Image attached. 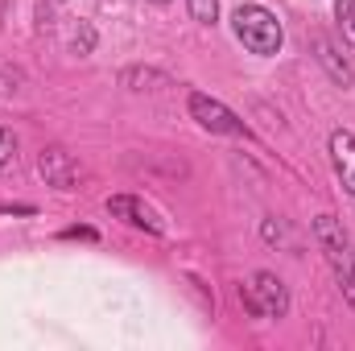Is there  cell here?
Masks as SVG:
<instances>
[{"mask_svg":"<svg viewBox=\"0 0 355 351\" xmlns=\"http://www.w3.org/2000/svg\"><path fill=\"white\" fill-rule=\"evenodd\" d=\"M190 4V17L198 21V25H215V17H219V0H186Z\"/></svg>","mask_w":355,"mask_h":351,"instance_id":"obj_12","label":"cell"},{"mask_svg":"<svg viewBox=\"0 0 355 351\" xmlns=\"http://www.w3.org/2000/svg\"><path fill=\"white\" fill-rule=\"evenodd\" d=\"M17 162V137L12 128H0V170H8Z\"/></svg>","mask_w":355,"mask_h":351,"instance_id":"obj_13","label":"cell"},{"mask_svg":"<svg viewBox=\"0 0 355 351\" xmlns=\"http://www.w3.org/2000/svg\"><path fill=\"white\" fill-rule=\"evenodd\" d=\"M331 166H335V178L343 182V190L355 198V132L352 128H335L331 132Z\"/></svg>","mask_w":355,"mask_h":351,"instance_id":"obj_6","label":"cell"},{"mask_svg":"<svg viewBox=\"0 0 355 351\" xmlns=\"http://www.w3.org/2000/svg\"><path fill=\"white\" fill-rule=\"evenodd\" d=\"M107 211H112L116 219L132 223V228H145V232L162 236V223H157V215H153V211H149L141 198H132V194H112V198H107Z\"/></svg>","mask_w":355,"mask_h":351,"instance_id":"obj_8","label":"cell"},{"mask_svg":"<svg viewBox=\"0 0 355 351\" xmlns=\"http://www.w3.org/2000/svg\"><path fill=\"white\" fill-rule=\"evenodd\" d=\"M37 174L46 186H54V190H75V182H79V162L62 149V145H46L42 153H37Z\"/></svg>","mask_w":355,"mask_h":351,"instance_id":"obj_5","label":"cell"},{"mask_svg":"<svg viewBox=\"0 0 355 351\" xmlns=\"http://www.w3.org/2000/svg\"><path fill=\"white\" fill-rule=\"evenodd\" d=\"M240 302L252 318H285L289 314V289L277 273H252L248 285H240Z\"/></svg>","mask_w":355,"mask_h":351,"instance_id":"obj_3","label":"cell"},{"mask_svg":"<svg viewBox=\"0 0 355 351\" xmlns=\"http://www.w3.org/2000/svg\"><path fill=\"white\" fill-rule=\"evenodd\" d=\"M186 108H190V116H194L207 132H219V137H248V124H244L223 99H215V95H207V91H190Z\"/></svg>","mask_w":355,"mask_h":351,"instance_id":"obj_4","label":"cell"},{"mask_svg":"<svg viewBox=\"0 0 355 351\" xmlns=\"http://www.w3.org/2000/svg\"><path fill=\"white\" fill-rule=\"evenodd\" d=\"M335 21H339L347 46H355V0H335Z\"/></svg>","mask_w":355,"mask_h":351,"instance_id":"obj_10","label":"cell"},{"mask_svg":"<svg viewBox=\"0 0 355 351\" xmlns=\"http://www.w3.org/2000/svg\"><path fill=\"white\" fill-rule=\"evenodd\" d=\"M21 87H25V71L12 62H0V95H17Z\"/></svg>","mask_w":355,"mask_h":351,"instance_id":"obj_11","label":"cell"},{"mask_svg":"<svg viewBox=\"0 0 355 351\" xmlns=\"http://www.w3.org/2000/svg\"><path fill=\"white\" fill-rule=\"evenodd\" d=\"M314 240H318L322 257L331 264V273H335L347 306L355 310V248H352V240H347V232H343V223L335 215H318L314 219Z\"/></svg>","mask_w":355,"mask_h":351,"instance_id":"obj_1","label":"cell"},{"mask_svg":"<svg viewBox=\"0 0 355 351\" xmlns=\"http://www.w3.org/2000/svg\"><path fill=\"white\" fill-rule=\"evenodd\" d=\"M314 58H318V67L331 75V83H335V87H352V83H355L352 62L339 54V46H335L327 33H314Z\"/></svg>","mask_w":355,"mask_h":351,"instance_id":"obj_7","label":"cell"},{"mask_svg":"<svg viewBox=\"0 0 355 351\" xmlns=\"http://www.w3.org/2000/svg\"><path fill=\"white\" fill-rule=\"evenodd\" d=\"M261 236H265L268 244H277V240H285V228H281L277 219H265V223H261Z\"/></svg>","mask_w":355,"mask_h":351,"instance_id":"obj_14","label":"cell"},{"mask_svg":"<svg viewBox=\"0 0 355 351\" xmlns=\"http://www.w3.org/2000/svg\"><path fill=\"white\" fill-rule=\"evenodd\" d=\"M120 83L132 91H145V87H166L170 79L162 75V71H149V67H128L124 75H120Z\"/></svg>","mask_w":355,"mask_h":351,"instance_id":"obj_9","label":"cell"},{"mask_svg":"<svg viewBox=\"0 0 355 351\" xmlns=\"http://www.w3.org/2000/svg\"><path fill=\"white\" fill-rule=\"evenodd\" d=\"M232 29H236L240 46H244L248 54H261V58H272V54L281 50V42H285L281 21L268 12L265 4H240V8L232 12Z\"/></svg>","mask_w":355,"mask_h":351,"instance_id":"obj_2","label":"cell"},{"mask_svg":"<svg viewBox=\"0 0 355 351\" xmlns=\"http://www.w3.org/2000/svg\"><path fill=\"white\" fill-rule=\"evenodd\" d=\"M62 240H99V236H95V228H67Z\"/></svg>","mask_w":355,"mask_h":351,"instance_id":"obj_16","label":"cell"},{"mask_svg":"<svg viewBox=\"0 0 355 351\" xmlns=\"http://www.w3.org/2000/svg\"><path fill=\"white\" fill-rule=\"evenodd\" d=\"M153 4H166V0H153Z\"/></svg>","mask_w":355,"mask_h":351,"instance_id":"obj_17","label":"cell"},{"mask_svg":"<svg viewBox=\"0 0 355 351\" xmlns=\"http://www.w3.org/2000/svg\"><path fill=\"white\" fill-rule=\"evenodd\" d=\"M58 4H62V0H58Z\"/></svg>","mask_w":355,"mask_h":351,"instance_id":"obj_18","label":"cell"},{"mask_svg":"<svg viewBox=\"0 0 355 351\" xmlns=\"http://www.w3.org/2000/svg\"><path fill=\"white\" fill-rule=\"evenodd\" d=\"M0 215H37L33 203H0Z\"/></svg>","mask_w":355,"mask_h":351,"instance_id":"obj_15","label":"cell"}]
</instances>
